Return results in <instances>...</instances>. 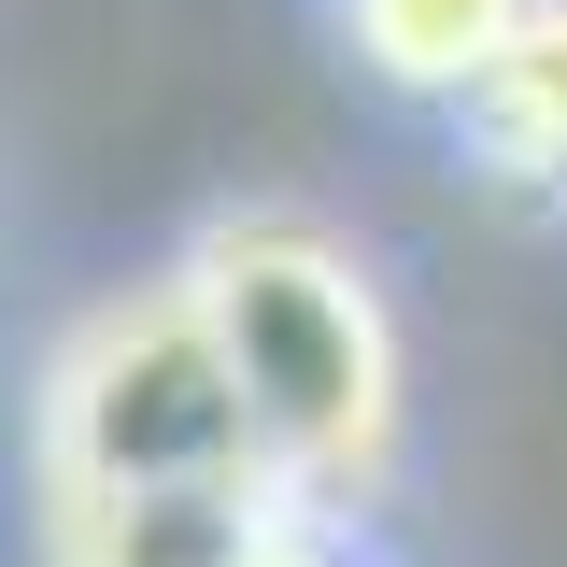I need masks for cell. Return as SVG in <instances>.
<instances>
[{
  "mask_svg": "<svg viewBox=\"0 0 567 567\" xmlns=\"http://www.w3.org/2000/svg\"><path fill=\"white\" fill-rule=\"evenodd\" d=\"M185 298H199L270 468L298 483V511H354L398 454V327L369 270L298 213H241L185 256Z\"/></svg>",
  "mask_w": 567,
  "mask_h": 567,
  "instance_id": "6da1fadb",
  "label": "cell"
},
{
  "mask_svg": "<svg viewBox=\"0 0 567 567\" xmlns=\"http://www.w3.org/2000/svg\"><path fill=\"white\" fill-rule=\"evenodd\" d=\"M454 128H468V156L496 185H567V0H525V29L483 58Z\"/></svg>",
  "mask_w": 567,
  "mask_h": 567,
  "instance_id": "7a4b0ae2",
  "label": "cell"
},
{
  "mask_svg": "<svg viewBox=\"0 0 567 567\" xmlns=\"http://www.w3.org/2000/svg\"><path fill=\"white\" fill-rule=\"evenodd\" d=\"M511 29H525V0H341V43L398 100H468Z\"/></svg>",
  "mask_w": 567,
  "mask_h": 567,
  "instance_id": "3957f363",
  "label": "cell"
}]
</instances>
